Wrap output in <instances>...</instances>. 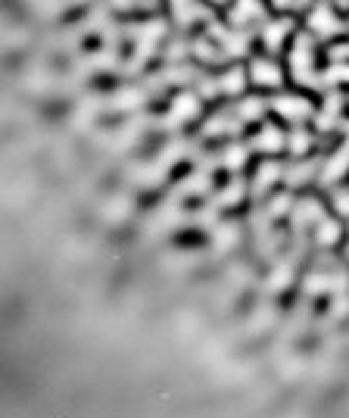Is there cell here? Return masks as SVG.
Masks as SVG:
<instances>
[{"label": "cell", "mask_w": 349, "mask_h": 418, "mask_svg": "<svg viewBox=\"0 0 349 418\" xmlns=\"http://www.w3.org/2000/svg\"><path fill=\"white\" fill-rule=\"evenodd\" d=\"M293 72L296 81H312V41L302 34L296 38V47H293Z\"/></svg>", "instance_id": "obj_1"}, {"label": "cell", "mask_w": 349, "mask_h": 418, "mask_svg": "<svg viewBox=\"0 0 349 418\" xmlns=\"http://www.w3.org/2000/svg\"><path fill=\"white\" fill-rule=\"evenodd\" d=\"M249 75H253L256 85H265V88H278V85H281V69L269 60H256Z\"/></svg>", "instance_id": "obj_2"}, {"label": "cell", "mask_w": 349, "mask_h": 418, "mask_svg": "<svg viewBox=\"0 0 349 418\" xmlns=\"http://www.w3.org/2000/svg\"><path fill=\"white\" fill-rule=\"evenodd\" d=\"M275 109L281 116H287L290 122H300V119H306V116L312 113L309 103L300 100V97H281V100H275Z\"/></svg>", "instance_id": "obj_3"}, {"label": "cell", "mask_w": 349, "mask_h": 418, "mask_svg": "<svg viewBox=\"0 0 349 418\" xmlns=\"http://www.w3.org/2000/svg\"><path fill=\"white\" fill-rule=\"evenodd\" d=\"M309 25H312V32H315V34H324V38H330V34L340 32V22H337L334 13H330V10H324V7L312 13Z\"/></svg>", "instance_id": "obj_4"}, {"label": "cell", "mask_w": 349, "mask_h": 418, "mask_svg": "<svg viewBox=\"0 0 349 418\" xmlns=\"http://www.w3.org/2000/svg\"><path fill=\"white\" fill-rule=\"evenodd\" d=\"M284 144H287V141H284L281 131L269 125V129H262V135L253 141V147L262 150V153H278V150H284Z\"/></svg>", "instance_id": "obj_5"}, {"label": "cell", "mask_w": 349, "mask_h": 418, "mask_svg": "<svg viewBox=\"0 0 349 418\" xmlns=\"http://www.w3.org/2000/svg\"><path fill=\"white\" fill-rule=\"evenodd\" d=\"M196 109H200V100L190 94H181V97H174L172 103V122H184V119H194Z\"/></svg>", "instance_id": "obj_6"}, {"label": "cell", "mask_w": 349, "mask_h": 418, "mask_svg": "<svg viewBox=\"0 0 349 418\" xmlns=\"http://www.w3.org/2000/svg\"><path fill=\"white\" fill-rule=\"evenodd\" d=\"M281 166H278V162H265V166H262L259 169V175H256V182H253V190H265L269 188V184H275L278 178H281Z\"/></svg>", "instance_id": "obj_7"}, {"label": "cell", "mask_w": 349, "mask_h": 418, "mask_svg": "<svg viewBox=\"0 0 349 418\" xmlns=\"http://www.w3.org/2000/svg\"><path fill=\"white\" fill-rule=\"evenodd\" d=\"M259 16H262L259 0H237V10H234L237 25H243V22H249V19H259Z\"/></svg>", "instance_id": "obj_8"}, {"label": "cell", "mask_w": 349, "mask_h": 418, "mask_svg": "<svg viewBox=\"0 0 349 418\" xmlns=\"http://www.w3.org/2000/svg\"><path fill=\"white\" fill-rule=\"evenodd\" d=\"M287 32H290V22H271V25L265 28V47H269V50H278Z\"/></svg>", "instance_id": "obj_9"}, {"label": "cell", "mask_w": 349, "mask_h": 418, "mask_svg": "<svg viewBox=\"0 0 349 418\" xmlns=\"http://www.w3.org/2000/svg\"><path fill=\"white\" fill-rule=\"evenodd\" d=\"M218 85H222L225 94H240L243 85H247V75H243L240 69H231L228 75H222V81H218Z\"/></svg>", "instance_id": "obj_10"}, {"label": "cell", "mask_w": 349, "mask_h": 418, "mask_svg": "<svg viewBox=\"0 0 349 418\" xmlns=\"http://www.w3.org/2000/svg\"><path fill=\"white\" fill-rule=\"evenodd\" d=\"M337 241H340V225L330 222V219H328V222L322 219V222H318V243H324V247H334Z\"/></svg>", "instance_id": "obj_11"}, {"label": "cell", "mask_w": 349, "mask_h": 418, "mask_svg": "<svg viewBox=\"0 0 349 418\" xmlns=\"http://www.w3.org/2000/svg\"><path fill=\"white\" fill-rule=\"evenodd\" d=\"M309 147H312V138L306 135V131H293V135L287 138V150L293 156H306V153H309Z\"/></svg>", "instance_id": "obj_12"}, {"label": "cell", "mask_w": 349, "mask_h": 418, "mask_svg": "<svg viewBox=\"0 0 349 418\" xmlns=\"http://www.w3.org/2000/svg\"><path fill=\"white\" fill-rule=\"evenodd\" d=\"M262 113H265V103L259 97H249V100L240 103V119H259Z\"/></svg>", "instance_id": "obj_13"}, {"label": "cell", "mask_w": 349, "mask_h": 418, "mask_svg": "<svg viewBox=\"0 0 349 418\" xmlns=\"http://www.w3.org/2000/svg\"><path fill=\"white\" fill-rule=\"evenodd\" d=\"M309 172H312V162H302V166H293V169H290V175H287V184H302L306 178H309Z\"/></svg>", "instance_id": "obj_14"}, {"label": "cell", "mask_w": 349, "mask_h": 418, "mask_svg": "<svg viewBox=\"0 0 349 418\" xmlns=\"http://www.w3.org/2000/svg\"><path fill=\"white\" fill-rule=\"evenodd\" d=\"M287 209H290V197H275L271 206H269V212L271 216H281V212H287Z\"/></svg>", "instance_id": "obj_15"}, {"label": "cell", "mask_w": 349, "mask_h": 418, "mask_svg": "<svg viewBox=\"0 0 349 418\" xmlns=\"http://www.w3.org/2000/svg\"><path fill=\"white\" fill-rule=\"evenodd\" d=\"M243 160H247V150H243V147H231V153H228V166H231V169H237Z\"/></svg>", "instance_id": "obj_16"}, {"label": "cell", "mask_w": 349, "mask_h": 418, "mask_svg": "<svg viewBox=\"0 0 349 418\" xmlns=\"http://www.w3.org/2000/svg\"><path fill=\"white\" fill-rule=\"evenodd\" d=\"M330 81H349V66H334V69H330Z\"/></svg>", "instance_id": "obj_17"}, {"label": "cell", "mask_w": 349, "mask_h": 418, "mask_svg": "<svg viewBox=\"0 0 349 418\" xmlns=\"http://www.w3.org/2000/svg\"><path fill=\"white\" fill-rule=\"evenodd\" d=\"M337 209H340L343 216L349 212V190H340V194H337Z\"/></svg>", "instance_id": "obj_18"}, {"label": "cell", "mask_w": 349, "mask_h": 418, "mask_svg": "<svg viewBox=\"0 0 349 418\" xmlns=\"http://www.w3.org/2000/svg\"><path fill=\"white\" fill-rule=\"evenodd\" d=\"M290 3H293V0H275V7H278V10H287Z\"/></svg>", "instance_id": "obj_19"}, {"label": "cell", "mask_w": 349, "mask_h": 418, "mask_svg": "<svg viewBox=\"0 0 349 418\" xmlns=\"http://www.w3.org/2000/svg\"><path fill=\"white\" fill-rule=\"evenodd\" d=\"M115 7H131V3H135V0H113Z\"/></svg>", "instance_id": "obj_20"}, {"label": "cell", "mask_w": 349, "mask_h": 418, "mask_svg": "<svg viewBox=\"0 0 349 418\" xmlns=\"http://www.w3.org/2000/svg\"><path fill=\"white\" fill-rule=\"evenodd\" d=\"M212 3H228V0H212Z\"/></svg>", "instance_id": "obj_21"}]
</instances>
